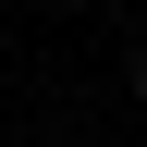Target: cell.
<instances>
[{
	"mask_svg": "<svg viewBox=\"0 0 147 147\" xmlns=\"http://www.w3.org/2000/svg\"><path fill=\"white\" fill-rule=\"evenodd\" d=\"M135 86H147V74H135Z\"/></svg>",
	"mask_w": 147,
	"mask_h": 147,
	"instance_id": "6da1fadb",
	"label": "cell"
}]
</instances>
